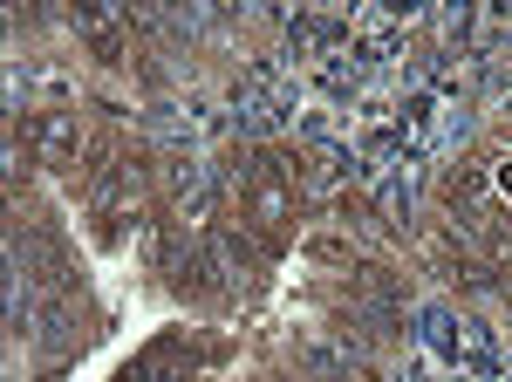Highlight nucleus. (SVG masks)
Returning a JSON list of instances; mask_svg holds the SVG:
<instances>
[{"instance_id":"obj_3","label":"nucleus","mask_w":512,"mask_h":382,"mask_svg":"<svg viewBox=\"0 0 512 382\" xmlns=\"http://www.w3.org/2000/svg\"><path fill=\"white\" fill-rule=\"evenodd\" d=\"M76 35L96 48V62H123V55H130V28H123L117 14H96V7H89V14H76Z\"/></svg>"},{"instance_id":"obj_1","label":"nucleus","mask_w":512,"mask_h":382,"mask_svg":"<svg viewBox=\"0 0 512 382\" xmlns=\"http://www.w3.org/2000/svg\"><path fill=\"white\" fill-rule=\"evenodd\" d=\"M246 226L260 232L267 246L287 239V226H294V171H287V157H267V171L253 178V191H246Z\"/></svg>"},{"instance_id":"obj_2","label":"nucleus","mask_w":512,"mask_h":382,"mask_svg":"<svg viewBox=\"0 0 512 382\" xmlns=\"http://www.w3.org/2000/svg\"><path fill=\"white\" fill-rule=\"evenodd\" d=\"M21 137L35 144L48 164H62V157H76L82 144V130H76V110H35V116H21Z\"/></svg>"},{"instance_id":"obj_4","label":"nucleus","mask_w":512,"mask_h":382,"mask_svg":"<svg viewBox=\"0 0 512 382\" xmlns=\"http://www.w3.org/2000/svg\"><path fill=\"white\" fill-rule=\"evenodd\" d=\"M492 185H499V198H512V157H492Z\"/></svg>"}]
</instances>
